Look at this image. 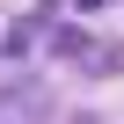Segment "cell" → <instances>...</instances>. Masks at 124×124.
Segmentation results:
<instances>
[{
  "mask_svg": "<svg viewBox=\"0 0 124 124\" xmlns=\"http://www.w3.org/2000/svg\"><path fill=\"white\" fill-rule=\"evenodd\" d=\"M80 124H102V117H80Z\"/></svg>",
  "mask_w": 124,
  "mask_h": 124,
  "instance_id": "cell-3",
  "label": "cell"
},
{
  "mask_svg": "<svg viewBox=\"0 0 124 124\" xmlns=\"http://www.w3.org/2000/svg\"><path fill=\"white\" fill-rule=\"evenodd\" d=\"M51 51H58V58H88V37H80V29H58Z\"/></svg>",
  "mask_w": 124,
  "mask_h": 124,
  "instance_id": "cell-2",
  "label": "cell"
},
{
  "mask_svg": "<svg viewBox=\"0 0 124 124\" xmlns=\"http://www.w3.org/2000/svg\"><path fill=\"white\" fill-rule=\"evenodd\" d=\"M51 117V88L29 73V80H15V88H0V124H44Z\"/></svg>",
  "mask_w": 124,
  "mask_h": 124,
  "instance_id": "cell-1",
  "label": "cell"
}]
</instances>
